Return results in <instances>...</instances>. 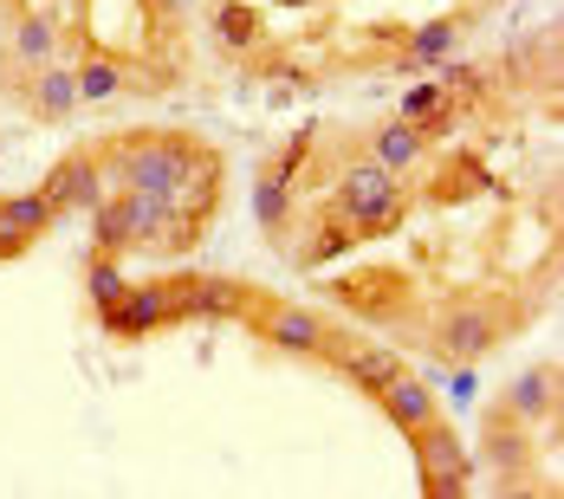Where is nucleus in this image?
I'll return each mask as SVG.
<instances>
[{"label":"nucleus","mask_w":564,"mask_h":499,"mask_svg":"<svg viewBox=\"0 0 564 499\" xmlns=\"http://www.w3.org/2000/svg\"><path fill=\"white\" fill-rule=\"evenodd\" d=\"M338 214L357 220V234H390V227H403V214H409L403 175L383 169L376 156H351V162L338 169Z\"/></svg>","instance_id":"f257e3e1"},{"label":"nucleus","mask_w":564,"mask_h":499,"mask_svg":"<svg viewBox=\"0 0 564 499\" xmlns=\"http://www.w3.org/2000/svg\"><path fill=\"white\" fill-rule=\"evenodd\" d=\"M162 220H169V208H162L156 195L111 189V195L91 208V240H98V253H156Z\"/></svg>","instance_id":"f03ea898"},{"label":"nucleus","mask_w":564,"mask_h":499,"mask_svg":"<svg viewBox=\"0 0 564 499\" xmlns=\"http://www.w3.org/2000/svg\"><path fill=\"white\" fill-rule=\"evenodd\" d=\"M512 325H499V305H448L435 325H428V344L441 363H474L481 351H494Z\"/></svg>","instance_id":"7ed1b4c3"},{"label":"nucleus","mask_w":564,"mask_h":499,"mask_svg":"<svg viewBox=\"0 0 564 499\" xmlns=\"http://www.w3.org/2000/svg\"><path fill=\"white\" fill-rule=\"evenodd\" d=\"M409 441H416V467H422V487L428 494H448L461 499L474 487V461H467V447H461V434L454 428H441V416L422 428H409Z\"/></svg>","instance_id":"20e7f679"},{"label":"nucleus","mask_w":564,"mask_h":499,"mask_svg":"<svg viewBox=\"0 0 564 499\" xmlns=\"http://www.w3.org/2000/svg\"><path fill=\"white\" fill-rule=\"evenodd\" d=\"M169 292H176V325H189V318H247L260 305L253 285L214 280V273H176Z\"/></svg>","instance_id":"39448f33"},{"label":"nucleus","mask_w":564,"mask_h":499,"mask_svg":"<svg viewBox=\"0 0 564 499\" xmlns=\"http://www.w3.org/2000/svg\"><path fill=\"white\" fill-rule=\"evenodd\" d=\"M98 325L111 331V338H149V331H162V325H176V292L169 280L156 285H124V298H111L104 311H98Z\"/></svg>","instance_id":"423d86ee"},{"label":"nucleus","mask_w":564,"mask_h":499,"mask_svg":"<svg viewBox=\"0 0 564 499\" xmlns=\"http://www.w3.org/2000/svg\"><path fill=\"white\" fill-rule=\"evenodd\" d=\"M40 195L53 202V214H91L104 202V156H98V149H71L66 162L46 175Z\"/></svg>","instance_id":"0eeeda50"},{"label":"nucleus","mask_w":564,"mask_h":499,"mask_svg":"<svg viewBox=\"0 0 564 499\" xmlns=\"http://www.w3.org/2000/svg\"><path fill=\"white\" fill-rule=\"evenodd\" d=\"M481 461L494 467L499 480H526L532 474V441H526V422L499 402L494 416H487V428H481Z\"/></svg>","instance_id":"6e6552de"},{"label":"nucleus","mask_w":564,"mask_h":499,"mask_svg":"<svg viewBox=\"0 0 564 499\" xmlns=\"http://www.w3.org/2000/svg\"><path fill=\"white\" fill-rule=\"evenodd\" d=\"M376 402H383V416L403 428V434L441 416V402H435V383H428V376H416V370H403L396 383H383V389H376Z\"/></svg>","instance_id":"1a4fd4ad"},{"label":"nucleus","mask_w":564,"mask_h":499,"mask_svg":"<svg viewBox=\"0 0 564 499\" xmlns=\"http://www.w3.org/2000/svg\"><path fill=\"white\" fill-rule=\"evenodd\" d=\"M26 104H33V117H40V124H71V117H78V78H71L66 59H53V66L33 71Z\"/></svg>","instance_id":"9d476101"},{"label":"nucleus","mask_w":564,"mask_h":499,"mask_svg":"<svg viewBox=\"0 0 564 499\" xmlns=\"http://www.w3.org/2000/svg\"><path fill=\"white\" fill-rule=\"evenodd\" d=\"M454 46H461V20H428V26H416L409 39H403V53L390 59L396 71H435L441 59H454Z\"/></svg>","instance_id":"9b49d317"},{"label":"nucleus","mask_w":564,"mask_h":499,"mask_svg":"<svg viewBox=\"0 0 564 499\" xmlns=\"http://www.w3.org/2000/svg\"><path fill=\"white\" fill-rule=\"evenodd\" d=\"M506 409H512L526 428L552 422V409H559V363H532V370L506 389Z\"/></svg>","instance_id":"f8f14e48"},{"label":"nucleus","mask_w":564,"mask_h":499,"mask_svg":"<svg viewBox=\"0 0 564 499\" xmlns=\"http://www.w3.org/2000/svg\"><path fill=\"white\" fill-rule=\"evenodd\" d=\"M370 156L383 162V169H396V175H409V169H422L428 156V137L416 124H403V117H390V124H376L370 131Z\"/></svg>","instance_id":"ddd939ff"},{"label":"nucleus","mask_w":564,"mask_h":499,"mask_svg":"<svg viewBox=\"0 0 564 499\" xmlns=\"http://www.w3.org/2000/svg\"><path fill=\"white\" fill-rule=\"evenodd\" d=\"M71 78H78V104H111V98L131 91V66H117V59H104V53H84V59L71 66Z\"/></svg>","instance_id":"4468645a"},{"label":"nucleus","mask_w":564,"mask_h":499,"mask_svg":"<svg viewBox=\"0 0 564 499\" xmlns=\"http://www.w3.org/2000/svg\"><path fill=\"white\" fill-rule=\"evenodd\" d=\"M280 351H298V356H318L325 351V325L312 318V311H292V305H280V311H267V325H260Z\"/></svg>","instance_id":"2eb2a0df"},{"label":"nucleus","mask_w":564,"mask_h":499,"mask_svg":"<svg viewBox=\"0 0 564 499\" xmlns=\"http://www.w3.org/2000/svg\"><path fill=\"white\" fill-rule=\"evenodd\" d=\"M214 39H221L227 53H260L267 26H260V13H253L247 0H214Z\"/></svg>","instance_id":"dca6fc26"},{"label":"nucleus","mask_w":564,"mask_h":499,"mask_svg":"<svg viewBox=\"0 0 564 499\" xmlns=\"http://www.w3.org/2000/svg\"><path fill=\"white\" fill-rule=\"evenodd\" d=\"M13 59L20 66H53L59 59V20L53 13H20L13 20Z\"/></svg>","instance_id":"f3484780"},{"label":"nucleus","mask_w":564,"mask_h":499,"mask_svg":"<svg viewBox=\"0 0 564 499\" xmlns=\"http://www.w3.org/2000/svg\"><path fill=\"white\" fill-rule=\"evenodd\" d=\"M357 240H363V234H357V220H345V214H325V220H318V234L298 247V266H325V260L351 253Z\"/></svg>","instance_id":"a211bd4d"},{"label":"nucleus","mask_w":564,"mask_h":499,"mask_svg":"<svg viewBox=\"0 0 564 499\" xmlns=\"http://www.w3.org/2000/svg\"><path fill=\"white\" fill-rule=\"evenodd\" d=\"M0 220H7V227H13L20 240H40V234H46V227H53L59 214H53V202H46V195L33 189V195H7V202H0Z\"/></svg>","instance_id":"6ab92c4d"},{"label":"nucleus","mask_w":564,"mask_h":499,"mask_svg":"<svg viewBox=\"0 0 564 499\" xmlns=\"http://www.w3.org/2000/svg\"><path fill=\"white\" fill-rule=\"evenodd\" d=\"M253 214H260V227H267L273 240H285V220H292V182L260 175V182H253Z\"/></svg>","instance_id":"aec40b11"},{"label":"nucleus","mask_w":564,"mask_h":499,"mask_svg":"<svg viewBox=\"0 0 564 499\" xmlns=\"http://www.w3.org/2000/svg\"><path fill=\"white\" fill-rule=\"evenodd\" d=\"M84 285H91V305L104 311L111 298H124V285H131V273L117 266V253H91V266H84Z\"/></svg>","instance_id":"412c9836"},{"label":"nucleus","mask_w":564,"mask_h":499,"mask_svg":"<svg viewBox=\"0 0 564 499\" xmlns=\"http://www.w3.org/2000/svg\"><path fill=\"white\" fill-rule=\"evenodd\" d=\"M441 104H448V91H441V78H422V84H416V91H409V98L396 104V117L422 131V124H428V117H435V111H441Z\"/></svg>","instance_id":"4be33fe9"},{"label":"nucleus","mask_w":564,"mask_h":499,"mask_svg":"<svg viewBox=\"0 0 564 499\" xmlns=\"http://www.w3.org/2000/svg\"><path fill=\"white\" fill-rule=\"evenodd\" d=\"M149 7H156V20H169V26H176V20H189L202 0H149Z\"/></svg>","instance_id":"5701e85b"},{"label":"nucleus","mask_w":564,"mask_h":499,"mask_svg":"<svg viewBox=\"0 0 564 499\" xmlns=\"http://www.w3.org/2000/svg\"><path fill=\"white\" fill-rule=\"evenodd\" d=\"M20 247H26V240H20V234H13V227H7V220H0V260H13V253H20Z\"/></svg>","instance_id":"b1692460"},{"label":"nucleus","mask_w":564,"mask_h":499,"mask_svg":"<svg viewBox=\"0 0 564 499\" xmlns=\"http://www.w3.org/2000/svg\"><path fill=\"white\" fill-rule=\"evenodd\" d=\"M280 7H312V0H280Z\"/></svg>","instance_id":"393cba45"}]
</instances>
